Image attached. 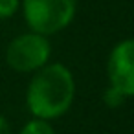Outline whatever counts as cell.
<instances>
[{
  "label": "cell",
  "instance_id": "7",
  "mask_svg": "<svg viewBox=\"0 0 134 134\" xmlns=\"http://www.w3.org/2000/svg\"><path fill=\"white\" fill-rule=\"evenodd\" d=\"M20 9V0H0V20L11 19Z\"/></svg>",
  "mask_w": 134,
  "mask_h": 134
},
{
  "label": "cell",
  "instance_id": "2",
  "mask_svg": "<svg viewBox=\"0 0 134 134\" xmlns=\"http://www.w3.org/2000/svg\"><path fill=\"white\" fill-rule=\"evenodd\" d=\"M30 31L52 37L66 30L77 13V0H20Z\"/></svg>",
  "mask_w": 134,
  "mask_h": 134
},
{
  "label": "cell",
  "instance_id": "5",
  "mask_svg": "<svg viewBox=\"0 0 134 134\" xmlns=\"http://www.w3.org/2000/svg\"><path fill=\"white\" fill-rule=\"evenodd\" d=\"M19 134H57V132H55L52 121L33 118V119H30V121L24 123V127L20 129Z\"/></svg>",
  "mask_w": 134,
  "mask_h": 134
},
{
  "label": "cell",
  "instance_id": "4",
  "mask_svg": "<svg viewBox=\"0 0 134 134\" xmlns=\"http://www.w3.org/2000/svg\"><path fill=\"white\" fill-rule=\"evenodd\" d=\"M108 85L127 99L134 97V37L116 42L107 59Z\"/></svg>",
  "mask_w": 134,
  "mask_h": 134
},
{
  "label": "cell",
  "instance_id": "8",
  "mask_svg": "<svg viewBox=\"0 0 134 134\" xmlns=\"http://www.w3.org/2000/svg\"><path fill=\"white\" fill-rule=\"evenodd\" d=\"M0 134H13L11 132V125L8 121V118L0 112Z\"/></svg>",
  "mask_w": 134,
  "mask_h": 134
},
{
  "label": "cell",
  "instance_id": "6",
  "mask_svg": "<svg viewBox=\"0 0 134 134\" xmlns=\"http://www.w3.org/2000/svg\"><path fill=\"white\" fill-rule=\"evenodd\" d=\"M125 96L121 94V92H118L114 86H107L105 88V92H103V103L108 107V108H119L123 103H125Z\"/></svg>",
  "mask_w": 134,
  "mask_h": 134
},
{
  "label": "cell",
  "instance_id": "1",
  "mask_svg": "<svg viewBox=\"0 0 134 134\" xmlns=\"http://www.w3.org/2000/svg\"><path fill=\"white\" fill-rule=\"evenodd\" d=\"M75 99V77L63 63H48L37 70L26 88V107L33 118L53 121L63 118Z\"/></svg>",
  "mask_w": 134,
  "mask_h": 134
},
{
  "label": "cell",
  "instance_id": "3",
  "mask_svg": "<svg viewBox=\"0 0 134 134\" xmlns=\"http://www.w3.org/2000/svg\"><path fill=\"white\" fill-rule=\"evenodd\" d=\"M52 42L50 37L26 31L9 41L6 48V63L13 72L19 74H35L50 63Z\"/></svg>",
  "mask_w": 134,
  "mask_h": 134
}]
</instances>
